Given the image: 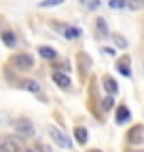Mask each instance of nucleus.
Returning a JSON list of instances; mask_svg holds the SVG:
<instances>
[{"mask_svg": "<svg viewBox=\"0 0 144 152\" xmlns=\"http://www.w3.org/2000/svg\"><path fill=\"white\" fill-rule=\"evenodd\" d=\"M96 28L100 32V36H108V28H106V21L102 17H98V21H96Z\"/></svg>", "mask_w": 144, "mask_h": 152, "instance_id": "14", "label": "nucleus"}, {"mask_svg": "<svg viewBox=\"0 0 144 152\" xmlns=\"http://www.w3.org/2000/svg\"><path fill=\"white\" fill-rule=\"evenodd\" d=\"M24 89H26V91H32V93H38V91H40V87H38V83H36V80H26V83H24Z\"/></svg>", "mask_w": 144, "mask_h": 152, "instance_id": "15", "label": "nucleus"}, {"mask_svg": "<svg viewBox=\"0 0 144 152\" xmlns=\"http://www.w3.org/2000/svg\"><path fill=\"white\" fill-rule=\"evenodd\" d=\"M104 87L108 93H117V83L110 78V76H104Z\"/></svg>", "mask_w": 144, "mask_h": 152, "instance_id": "13", "label": "nucleus"}, {"mask_svg": "<svg viewBox=\"0 0 144 152\" xmlns=\"http://www.w3.org/2000/svg\"><path fill=\"white\" fill-rule=\"evenodd\" d=\"M21 152H38L36 148H26V150H21Z\"/></svg>", "mask_w": 144, "mask_h": 152, "instance_id": "22", "label": "nucleus"}, {"mask_svg": "<svg viewBox=\"0 0 144 152\" xmlns=\"http://www.w3.org/2000/svg\"><path fill=\"white\" fill-rule=\"evenodd\" d=\"M112 40H115V45H117L119 49H125V47H127V40H125L121 34H112Z\"/></svg>", "mask_w": 144, "mask_h": 152, "instance_id": "17", "label": "nucleus"}, {"mask_svg": "<svg viewBox=\"0 0 144 152\" xmlns=\"http://www.w3.org/2000/svg\"><path fill=\"white\" fill-rule=\"evenodd\" d=\"M38 53H40V57H45V59H55V57H57V51L53 47H40Z\"/></svg>", "mask_w": 144, "mask_h": 152, "instance_id": "9", "label": "nucleus"}, {"mask_svg": "<svg viewBox=\"0 0 144 152\" xmlns=\"http://www.w3.org/2000/svg\"><path fill=\"white\" fill-rule=\"evenodd\" d=\"M49 135L53 137V142H55L57 146H62V148H70V140L64 135V133H62L60 129H55V127H49Z\"/></svg>", "mask_w": 144, "mask_h": 152, "instance_id": "3", "label": "nucleus"}, {"mask_svg": "<svg viewBox=\"0 0 144 152\" xmlns=\"http://www.w3.org/2000/svg\"><path fill=\"white\" fill-rule=\"evenodd\" d=\"M53 83L60 85L62 89L70 87V78H68V74H64V72H53Z\"/></svg>", "mask_w": 144, "mask_h": 152, "instance_id": "6", "label": "nucleus"}, {"mask_svg": "<svg viewBox=\"0 0 144 152\" xmlns=\"http://www.w3.org/2000/svg\"><path fill=\"white\" fill-rule=\"evenodd\" d=\"M0 144L4 146L7 152H21V150H24V148H21V142L17 140V137H4Z\"/></svg>", "mask_w": 144, "mask_h": 152, "instance_id": "5", "label": "nucleus"}, {"mask_svg": "<svg viewBox=\"0 0 144 152\" xmlns=\"http://www.w3.org/2000/svg\"><path fill=\"white\" fill-rule=\"evenodd\" d=\"M2 42H4L9 49H13V47L17 45V38H15L13 32H2Z\"/></svg>", "mask_w": 144, "mask_h": 152, "instance_id": "11", "label": "nucleus"}, {"mask_svg": "<svg viewBox=\"0 0 144 152\" xmlns=\"http://www.w3.org/2000/svg\"><path fill=\"white\" fill-rule=\"evenodd\" d=\"M0 152H7V150H4V146H2V144H0Z\"/></svg>", "mask_w": 144, "mask_h": 152, "instance_id": "23", "label": "nucleus"}, {"mask_svg": "<svg viewBox=\"0 0 144 152\" xmlns=\"http://www.w3.org/2000/svg\"><path fill=\"white\" fill-rule=\"evenodd\" d=\"M127 7V0H110V9H123Z\"/></svg>", "mask_w": 144, "mask_h": 152, "instance_id": "19", "label": "nucleus"}, {"mask_svg": "<svg viewBox=\"0 0 144 152\" xmlns=\"http://www.w3.org/2000/svg\"><path fill=\"white\" fill-rule=\"evenodd\" d=\"M36 150H38V152H51V148H47L45 144H38V146H36Z\"/></svg>", "mask_w": 144, "mask_h": 152, "instance_id": "21", "label": "nucleus"}, {"mask_svg": "<svg viewBox=\"0 0 144 152\" xmlns=\"http://www.w3.org/2000/svg\"><path fill=\"white\" fill-rule=\"evenodd\" d=\"M127 7L132 11H142L144 9V0H127Z\"/></svg>", "mask_w": 144, "mask_h": 152, "instance_id": "16", "label": "nucleus"}, {"mask_svg": "<svg viewBox=\"0 0 144 152\" xmlns=\"http://www.w3.org/2000/svg\"><path fill=\"white\" fill-rule=\"evenodd\" d=\"M74 137H76V142H79L81 146H85V144H87V129L76 127V129H74Z\"/></svg>", "mask_w": 144, "mask_h": 152, "instance_id": "12", "label": "nucleus"}, {"mask_svg": "<svg viewBox=\"0 0 144 152\" xmlns=\"http://www.w3.org/2000/svg\"><path fill=\"white\" fill-rule=\"evenodd\" d=\"M55 28H60V26H55ZM60 30L64 32V36L68 38V40H72V38H76V36L81 34L79 28H72V26H64V28H60Z\"/></svg>", "mask_w": 144, "mask_h": 152, "instance_id": "8", "label": "nucleus"}, {"mask_svg": "<svg viewBox=\"0 0 144 152\" xmlns=\"http://www.w3.org/2000/svg\"><path fill=\"white\" fill-rule=\"evenodd\" d=\"M102 106H104V110H110V108L115 106V99L110 97V95H108V97H104V99H102Z\"/></svg>", "mask_w": 144, "mask_h": 152, "instance_id": "20", "label": "nucleus"}, {"mask_svg": "<svg viewBox=\"0 0 144 152\" xmlns=\"http://www.w3.org/2000/svg\"><path fill=\"white\" fill-rule=\"evenodd\" d=\"M11 66L17 68V70H32L34 68V59L28 53H17V55L11 57Z\"/></svg>", "mask_w": 144, "mask_h": 152, "instance_id": "1", "label": "nucleus"}, {"mask_svg": "<svg viewBox=\"0 0 144 152\" xmlns=\"http://www.w3.org/2000/svg\"><path fill=\"white\" fill-rule=\"evenodd\" d=\"M127 140H129L132 144H140V142H144V127H142V125H136L134 129H129Z\"/></svg>", "mask_w": 144, "mask_h": 152, "instance_id": "4", "label": "nucleus"}, {"mask_svg": "<svg viewBox=\"0 0 144 152\" xmlns=\"http://www.w3.org/2000/svg\"><path fill=\"white\" fill-rule=\"evenodd\" d=\"M127 118H129V110L125 108V106H119V108H117V118H115V121L121 125V123H125Z\"/></svg>", "mask_w": 144, "mask_h": 152, "instance_id": "10", "label": "nucleus"}, {"mask_svg": "<svg viewBox=\"0 0 144 152\" xmlns=\"http://www.w3.org/2000/svg\"><path fill=\"white\" fill-rule=\"evenodd\" d=\"M64 0H43L40 2V9H47V7H57V4H62Z\"/></svg>", "mask_w": 144, "mask_h": 152, "instance_id": "18", "label": "nucleus"}, {"mask_svg": "<svg viewBox=\"0 0 144 152\" xmlns=\"http://www.w3.org/2000/svg\"><path fill=\"white\" fill-rule=\"evenodd\" d=\"M15 133L21 135V137H32L34 135V125L28 118H19V121H15Z\"/></svg>", "mask_w": 144, "mask_h": 152, "instance_id": "2", "label": "nucleus"}, {"mask_svg": "<svg viewBox=\"0 0 144 152\" xmlns=\"http://www.w3.org/2000/svg\"><path fill=\"white\" fill-rule=\"evenodd\" d=\"M117 68H119V72H121L123 76H132V72H129V57H127V55H125V57H121V59H119Z\"/></svg>", "mask_w": 144, "mask_h": 152, "instance_id": "7", "label": "nucleus"}]
</instances>
